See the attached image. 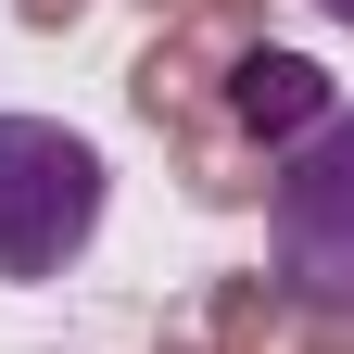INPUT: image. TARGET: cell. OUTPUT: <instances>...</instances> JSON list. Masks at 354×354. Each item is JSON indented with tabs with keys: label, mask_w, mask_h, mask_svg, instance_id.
Segmentation results:
<instances>
[{
	"label": "cell",
	"mask_w": 354,
	"mask_h": 354,
	"mask_svg": "<svg viewBox=\"0 0 354 354\" xmlns=\"http://www.w3.org/2000/svg\"><path fill=\"white\" fill-rule=\"evenodd\" d=\"M114 215L102 140H76L64 114H0V291H51L64 266H88Z\"/></svg>",
	"instance_id": "obj_1"
},
{
	"label": "cell",
	"mask_w": 354,
	"mask_h": 354,
	"mask_svg": "<svg viewBox=\"0 0 354 354\" xmlns=\"http://www.w3.org/2000/svg\"><path fill=\"white\" fill-rule=\"evenodd\" d=\"M266 266L304 317L354 329V102H329L266 165Z\"/></svg>",
	"instance_id": "obj_2"
},
{
	"label": "cell",
	"mask_w": 354,
	"mask_h": 354,
	"mask_svg": "<svg viewBox=\"0 0 354 354\" xmlns=\"http://www.w3.org/2000/svg\"><path fill=\"white\" fill-rule=\"evenodd\" d=\"M329 102H342V88L304 64V51H241V64H228V127H241V140H266V152H291Z\"/></svg>",
	"instance_id": "obj_3"
},
{
	"label": "cell",
	"mask_w": 354,
	"mask_h": 354,
	"mask_svg": "<svg viewBox=\"0 0 354 354\" xmlns=\"http://www.w3.org/2000/svg\"><path fill=\"white\" fill-rule=\"evenodd\" d=\"M317 13H329V26H354V0H317Z\"/></svg>",
	"instance_id": "obj_4"
}]
</instances>
